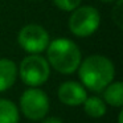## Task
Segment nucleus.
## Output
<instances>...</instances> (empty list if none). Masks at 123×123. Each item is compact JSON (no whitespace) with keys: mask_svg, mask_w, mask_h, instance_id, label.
Listing matches in <instances>:
<instances>
[{"mask_svg":"<svg viewBox=\"0 0 123 123\" xmlns=\"http://www.w3.org/2000/svg\"><path fill=\"white\" fill-rule=\"evenodd\" d=\"M78 75L82 85L91 91H102L109 83L112 82L115 68L107 57L94 54L80 64Z\"/></svg>","mask_w":123,"mask_h":123,"instance_id":"f257e3e1","label":"nucleus"},{"mask_svg":"<svg viewBox=\"0 0 123 123\" xmlns=\"http://www.w3.org/2000/svg\"><path fill=\"white\" fill-rule=\"evenodd\" d=\"M46 50V61L61 74H73L81 64L80 48L69 38H56L50 41Z\"/></svg>","mask_w":123,"mask_h":123,"instance_id":"f03ea898","label":"nucleus"},{"mask_svg":"<svg viewBox=\"0 0 123 123\" xmlns=\"http://www.w3.org/2000/svg\"><path fill=\"white\" fill-rule=\"evenodd\" d=\"M19 74L25 85L37 87L48 81L50 75V65L40 54H29L20 64Z\"/></svg>","mask_w":123,"mask_h":123,"instance_id":"7ed1b4c3","label":"nucleus"},{"mask_svg":"<svg viewBox=\"0 0 123 123\" xmlns=\"http://www.w3.org/2000/svg\"><path fill=\"white\" fill-rule=\"evenodd\" d=\"M101 24V15L90 6L77 7L70 15L69 29L78 37H87L97 32Z\"/></svg>","mask_w":123,"mask_h":123,"instance_id":"20e7f679","label":"nucleus"},{"mask_svg":"<svg viewBox=\"0 0 123 123\" xmlns=\"http://www.w3.org/2000/svg\"><path fill=\"white\" fill-rule=\"evenodd\" d=\"M20 107L28 119H44L49 111V98L45 91L38 87L27 89L20 98Z\"/></svg>","mask_w":123,"mask_h":123,"instance_id":"39448f33","label":"nucleus"},{"mask_svg":"<svg viewBox=\"0 0 123 123\" xmlns=\"http://www.w3.org/2000/svg\"><path fill=\"white\" fill-rule=\"evenodd\" d=\"M17 41L25 52L32 54H38L44 52L50 43L49 33L37 24H28L23 27L17 36Z\"/></svg>","mask_w":123,"mask_h":123,"instance_id":"423d86ee","label":"nucleus"},{"mask_svg":"<svg viewBox=\"0 0 123 123\" xmlns=\"http://www.w3.org/2000/svg\"><path fill=\"white\" fill-rule=\"evenodd\" d=\"M86 98L87 94L85 87L78 82L68 81L58 87V99L66 106H80Z\"/></svg>","mask_w":123,"mask_h":123,"instance_id":"0eeeda50","label":"nucleus"},{"mask_svg":"<svg viewBox=\"0 0 123 123\" xmlns=\"http://www.w3.org/2000/svg\"><path fill=\"white\" fill-rule=\"evenodd\" d=\"M17 77V66L12 60L0 58V93L12 87Z\"/></svg>","mask_w":123,"mask_h":123,"instance_id":"6e6552de","label":"nucleus"},{"mask_svg":"<svg viewBox=\"0 0 123 123\" xmlns=\"http://www.w3.org/2000/svg\"><path fill=\"white\" fill-rule=\"evenodd\" d=\"M103 99L105 103L120 107L123 105V83L120 81L109 83L103 89Z\"/></svg>","mask_w":123,"mask_h":123,"instance_id":"1a4fd4ad","label":"nucleus"},{"mask_svg":"<svg viewBox=\"0 0 123 123\" xmlns=\"http://www.w3.org/2000/svg\"><path fill=\"white\" fill-rule=\"evenodd\" d=\"M82 105L83 109H85V112L90 118L98 119L106 114V103L98 97H87Z\"/></svg>","mask_w":123,"mask_h":123,"instance_id":"9d476101","label":"nucleus"},{"mask_svg":"<svg viewBox=\"0 0 123 123\" xmlns=\"http://www.w3.org/2000/svg\"><path fill=\"white\" fill-rule=\"evenodd\" d=\"M19 110L12 101L0 99V123H19Z\"/></svg>","mask_w":123,"mask_h":123,"instance_id":"9b49d317","label":"nucleus"},{"mask_svg":"<svg viewBox=\"0 0 123 123\" xmlns=\"http://www.w3.org/2000/svg\"><path fill=\"white\" fill-rule=\"evenodd\" d=\"M53 1L61 11L70 12V11H74L77 7H80L82 0H53Z\"/></svg>","mask_w":123,"mask_h":123,"instance_id":"f8f14e48","label":"nucleus"},{"mask_svg":"<svg viewBox=\"0 0 123 123\" xmlns=\"http://www.w3.org/2000/svg\"><path fill=\"white\" fill-rule=\"evenodd\" d=\"M112 19L117 23V25L119 28H122V0H117V6H115V9L112 11Z\"/></svg>","mask_w":123,"mask_h":123,"instance_id":"ddd939ff","label":"nucleus"},{"mask_svg":"<svg viewBox=\"0 0 123 123\" xmlns=\"http://www.w3.org/2000/svg\"><path fill=\"white\" fill-rule=\"evenodd\" d=\"M43 123H64L61 119H58V118H54V117H50V118H46V119H44Z\"/></svg>","mask_w":123,"mask_h":123,"instance_id":"4468645a","label":"nucleus"},{"mask_svg":"<svg viewBox=\"0 0 123 123\" xmlns=\"http://www.w3.org/2000/svg\"><path fill=\"white\" fill-rule=\"evenodd\" d=\"M102 3H114V1H117V0H101Z\"/></svg>","mask_w":123,"mask_h":123,"instance_id":"2eb2a0df","label":"nucleus"},{"mask_svg":"<svg viewBox=\"0 0 123 123\" xmlns=\"http://www.w3.org/2000/svg\"><path fill=\"white\" fill-rule=\"evenodd\" d=\"M122 117H123V111L119 112V123H122Z\"/></svg>","mask_w":123,"mask_h":123,"instance_id":"dca6fc26","label":"nucleus"}]
</instances>
